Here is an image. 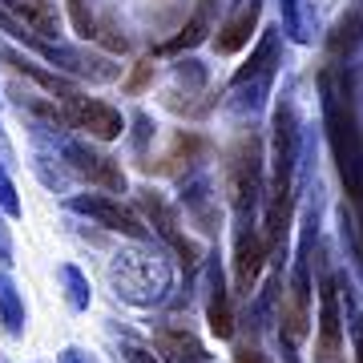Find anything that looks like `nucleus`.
Returning a JSON list of instances; mask_svg holds the SVG:
<instances>
[{
  "label": "nucleus",
  "mask_w": 363,
  "mask_h": 363,
  "mask_svg": "<svg viewBox=\"0 0 363 363\" xmlns=\"http://www.w3.org/2000/svg\"><path fill=\"white\" fill-rule=\"evenodd\" d=\"M327 125H331V145H335L339 178H343V186H347L351 202L363 206V145H359V130H355L351 109H343L335 97L327 101Z\"/></svg>",
  "instance_id": "nucleus-1"
},
{
  "label": "nucleus",
  "mask_w": 363,
  "mask_h": 363,
  "mask_svg": "<svg viewBox=\"0 0 363 363\" xmlns=\"http://www.w3.org/2000/svg\"><path fill=\"white\" fill-rule=\"evenodd\" d=\"M222 174H226V194L238 210L250 206L255 194H259V178H262V145L255 133L238 138V142L226 150V162H222Z\"/></svg>",
  "instance_id": "nucleus-2"
},
{
  "label": "nucleus",
  "mask_w": 363,
  "mask_h": 363,
  "mask_svg": "<svg viewBox=\"0 0 363 363\" xmlns=\"http://www.w3.org/2000/svg\"><path fill=\"white\" fill-rule=\"evenodd\" d=\"M65 117H69V125L85 130L89 138H97V142H117V138L125 133L121 113H117L113 105L97 101V97H81V93L65 97Z\"/></svg>",
  "instance_id": "nucleus-3"
},
{
  "label": "nucleus",
  "mask_w": 363,
  "mask_h": 363,
  "mask_svg": "<svg viewBox=\"0 0 363 363\" xmlns=\"http://www.w3.org/2000/svg\"><path fill=\"white\" fill-rule=\"evenodd\" d=\"M65 157H69V166H73V174H81L89 186H101V190H109V194H121V190H125L121 166H117L113 157L97 154L93 145H69Z\"/></svg>",
  "instance_id": "nucleus-4"
},
{
  "label": "nucleus",
  "mask_w": 363,
  "mask_h": 363,
  "mask_svg": "<svg viewBox=\"0 0 363 363\" xmlns=\"http://www.w3.org/2000/svg\"><path fill=\"white\" fill-rule=\"evenodd\" d=\"M315 363H343V335H339V298L335 283H319V343H315Z\"/></svg>",
  "instance_id": "nucleus-5"
},
{
  "label": "nucleus",
  "mask_w": 363,
  "mask_h": 363,
  "mask_svg": "<svg viewBox=\"0 0 363 363\" xmlns=\"http://www.w3.org/2000/svg\"><path fill=\"white\" fill-rule=\"evenodd\" d=\"M73 210H77V214H89L93 222H101V226H109V230L130 234V238H145V234H150V230L142 226V218H138L130 206L113 202V198L81 194V198H73Z\"/></svg>",
  "instance_id": "nucleus-6"
},
{
  "label": "nucleus",
  "mask_w": 363,
  "mask_h": 363,
  "mask_svg": "<svg viewBox=\"0 0 363 363\" xmlns=\"http://www.w3.org/2000/svg\"><path fill=\"white\" fill-rule=\"evenodd\" d=\"M142 206H145V214L154 218V226H157V234L166 238L169 247L182 255V267H194L198 262V250H194V242H186L182 238V230H178V218H174V210L162 202V194H154V190H145L142 194Z\"/></svg>",
  "instance_id": "nucleus-7"
},
{
  "label": "nucleus",
  "mask_w": 363,
  "mask_h": 363,
  "mask_svg": "<svg viewBox=\"0 0 363 363\" xmlns=\"http://www.w3.org/2000/svg\"><path fill=\"white\" fill-rule=\"evenodd\" d=\"M262 262H267V242L247 226V230L238 234V247H234V279H238V291L250 295V286L259 283V274H262Z\"/></svg>",
  "instance_id": "nucleus-8"
},
{
  "label": "nucleus",
  "mask_w": 363,
  "mask_h": 363,
  "mask_svg": "<svg viewBox=\"0 0 363 363\" xmlns=\"http://www.w3.org/2000/svg\"><path fill=\"white\" fill-rule=\"evenodd\" d=\"M307 271L298 267L295 271V283H291V295H286L283 303V331H286V343L295 347V343H303L307 339Z\"/></svg>",
  "instance_id": "nucleus-9"
},
{
  "label": "nucleus",
  "mask_w": 363,
  "mask_h": 363,
  "mask_svg": "<svg viewBox=\"0 0 363 363\" xmlns=\"http://www.w3.org/2000/svg\"><path fill=\"white\" fill-rule=\"evenodd\" d=\"M154 343H157V351H162L169 363H206V355H202V347H198V339L190 335V331H182V327H157Z\"/></svg>",
  "instance_id": "nucleus-10"
},
{
  "label": "nucleus",
  "mask_w": 363,
  "mask_h": 363,
  "mask_svg": "<svg viewBox=\"0 0 363 363\" xmlns=\"http://www.w3.org/2000/svg\"><path fill=\"white\" fill-rule=\"evenodd\" d=\"M16 9V16L25 21L37 37H57L61 33V16H57V0H9Z\"/></svg>",
  "instance_id": "nucleus-11"
},
{
  "label": "nucleus",
  "mask_w": 363,
  "mask_h": 363,
  "mask_svg": "<svg viewBox=\"0 0 363 363\" xmlns=\"http://www.w3.org/2000/svg\"><path fill=\"white\" fill-rule=\"evenodd\" d=\"M214 13H218V0H198V9L190 13V21L182 25V33L166 45V52H182V49H194V45H202L210 33V25H214Z\"/></svg>",
  "instance_id": "nucleus-12"
},
{
  "label": "nucleus",
  "mask_w": 363,
  "mask_h": 363,
  "mask_svg": "<svg viewBox=\"0 0 363 363\" xmlns=\"http://www.w3.org/2000/svg\"><path fill=\"white\" fill-rule=\"evenodd\" d=\"M206 150H210V145H206L202 133H186V130H182L178 138H174V145H169V154L162 157L154 169H157V174H178V169H186L190 162H198Z\"/></svg>",
  "instance_id": "nucleus-13"
},
{
  "label": "nucleus",
  "mask_w": 363,
  "mask_h": 363,
  "mask_svg": "<svg viewBox=\"0 0 363 363\" xmlns=\"http://www.w3.org/2000/svg\"><path fill=\"white\" fill-rule=\"evenodd\" d=\"M255 21H259V4H250V9H242L238 16H230V21L218 28L214 49H218V52H238L250 40V33H255Z\"/></svg>",
  "instance_id": "nucleus-14"
},
{
  "label": "nucleus",
  "mask_w": 363,
  "mask_h": 363,
  "mask_svg": "<svg viewBox=\"0 0 363 363\" xmlns=\"http://www.w3.org/2000/svg\"><path fill=\"white\" fill-rule=\"evenodd\" d=\"M210 331L218 339H230L234 335V311H230V295H226V286L222 279L214 274V295H210Z\"/></svg>",
  "instance_id": "nucleus-15"
},
{
  "label": "nucleus",
  "mask_w": 363,
  "mask_h": 363,
  "mask_svg": "<svg viewBox=\"0 0 363 363\" xmlns=\"http://www.w3.org/2000/svg\"><path fill=\"white\" fill-rule=\"evenodd\" d=\"M4 61H9L13 69H21L25 77L40 81V85H45L49 93H61V97H73V93H77V89H73V85H69L65 77H61V73H45V69H37L33 61H25V57H16V52H9V49H4Z\"/></svg>",
  "instance_id": "nucleus-16"
},
{
  "label": "nucleus",
  "mask_w": 363,
  "mask_h": 363,
  "mask_svg": "<svg viewBox=\"0 0 363 363\" xmlns=\"http://www.w3.org/2000/svg\"><path fill=\"white\" fill-rule=\"evenodd\" d=\"M359 28H363L359 13L343 16V21H339V28H335V37H331V57H343V52L355 49V40H359Z\"/></svg>",
  "instance_id": "nucleus-17"
},
{
  "label": "nucleus",
  "mask_w": 363,
  "mask_h": 363,
  "mask_svg": "<svg viewBox=\"0 0 363 363\" xmlns=\"http://www.w3.org/2000/svg\"><path fill=\"white\" fill-rule=\"evenodd\" d=\"M0 315H4V323H9V331H16L21 327V303H16V291L9 279H0Z\"/></svg>",
  "instance_id": "nucleus-18"
},
{
  "label": "nucleus",
  "mask_w": 363,
  "mask_h": 363,
  "mask_svg": "<svg viewBox=\"0 0 363 363\" xmlns=\"http://www.w3.org/2000/svg\"><path fill=\"white\" fill-rule=\"evenodd\" d=\"M69 13H73V28H77L85 40H93L97 37V21H93V13H89V4L85 0H69Z\"/></svg>",
  "instance_id": "nucleus-19"
},
{
  "label": "nucleus",
  "mask_w": 363,
  "mask_h": 363,
  "mask_svg": "<svg viewBox=\"0 0 363 363\" xmlns=\"http://www.w3.org/2000/svg\"><path fill=\"white\" fill-rule=\"evenodd\" d=\"M150 81H154V57H145V61L133 65V73L125 77V93H142Z\"/></svg>",
  "instance_id": "nucleus-20"
},
{
  "label": "nucleus",
  "mask_w": 363,
  "mask_h": 363,
  "mask_svg": "<svg viewBox=\"0 0 363 363\" xmlns=\"http://www.w3.org/2000/svg\"><path fill=\"white\" fill-rule=\"evenodd\" d=\"M93 40H101L109 52H125V49H130V40L121 37V33H117L109 21H97V37H93Z\"/></svg>",
  "instance_id": "nucleus-21"
},
{
  "label": "nucleus",
  "mask_w": 363,
  "mask_h": 363,
  "mask_svg": "<svg viewBox=\"0 0 363 363\" xmlns=\"http://www.w3.org/2000/svg\"><path fill=\"white\" fill-rule=\"evenodd\" d=\"M0 206L9 210V214H16V210H21V206H16V194H13V182L4 178V169H0Z\"/></svg>",
  "instance_id": "nucleus-22"
},
{
  "label": "nucleus",
  "mask_w": 363,
  "mask_h": 363,
  "mask_svg": "<svg viewBox=\"0 0 363 363\" xmlns=\"http://www.w3.org/2000/svg\"><path fill=\"white\" fill-rule=\"evenodd\" d=\"M65 279H69V286H73V303H85V283H81V274L77 271H65Z\"/></svg>",
  "instance_id": "nucleus-23"
},
{
  "label": "nucleus",
  "mask_w": 363,
  "mask_h": 363,
  "mask_svg": "<svg viewBox=\"0 0 363 363\" xmlns=\"http://www.w3.org/2000/svg\"><path fill=\"white\" fill-rule=\"evenodd\" d=\"M234 363H267V355H262L259 347H238V355H234Z\"/></svg>",
  "instance_id": "nucleus-24"
},
{
  "label": "nucleus",
  "mask_w": 363,
  "mask_h": 363,
  "mask_svg": "<svg viewBox=\"0 0 363 363\" xmlns=\"http://www.w3.org/2000/svg\"><path fill=\"white\" fill-rule=\"evenodd\" d=\"M355 363H363V319L355 323Z\"/></svg>",
  "instance_id": "nucleus-25"
},
{
  "label": "nucleus",
  "mask_w": 363,
  "mask_h": 363,
  "mask_svg": "<svg viewBox=\"0 0 363 363\" xmlns=\"http://www.w3.org/2000/svg\"><path fill=\"white\" fill-rule=\"evenodd\" d=\"M133 363H157V359L150 355V351H133Z\"/></svg>",
  "instance_id": "nucleus-26"
},
{
  "label": "nucleus",
  "mask_w": 363,
  "mask_h": 363,
  "mask_svg": "<svg viewBox=\"0 0 363 363\" xmlns=\"http://www.w3.org/2000/svg\"><path fill=\"white\" fill-rule=\"evenodd\" d=\"M65 363H85V355L81 351H65Z\"/></svg>",
  "instance_id": "nucleus-27"
},
{
  "label": "nucleus",
  "mask_w": 363,
  "mask_h": 363,
  "mask_svg": "<svg viewBox=\"0 0 363 363\" xmlns=\"http://www.w3.org/2000/svg\"><path fill=\"white\" fill-rule=\"evenodd\" d=\"M359 238H363V206H359Z\"/></svg>",
  "instance_id": "nucleus-28"
}]
</instances>
